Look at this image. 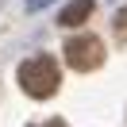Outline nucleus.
<instances>
[{"label":"nucleus","instance_id":"20e7f679","mask_svg":"<svg viewBox=\"0 0 127 127\" xmlns=\"http://www.w3.org/2000/svg\"><path fill=\"white\" fill-rule=\"evenodd\" d=\"M116 35L127 42V8H119V12H116Z\"/></svg>","mask_w":127,"mask_h":127},{"label":"nucleus","instance_id":"39448f33","mask_svg":"<svg viewBox=\"0 0 127 127\" xmlns=\"http://www.w3.org/2000/svg\"><path fill=\"white\" fill-rule=\"evenodd\" d=\"M39 127H65L62 119H46V123H39Z\"/></svg>","mask_w":127,"mask_h":127},{"label":"nucleus","instance_id":"f03ea898","mask_svg":"<svg viewBox=\"0 0 127 127\" xmlns=\"http://www.w3.org/2000/svg\"><path fill=\"white\" fill-rule=\"evenodd\" d=\"M65 62H69V69H77V73L96 69V65L104 62V42L96 39V35H77V39L65 42Z\"/></svg>","mask_w":127,"mask_h":127},{"label":"nucleus","instance_id":"f257e3e1","mask_svg":"<svg viewBox=\"0 0 127 127\" xmlns=\"http://www.w3.org/2000/svg\"><path fill=\"white\" fill-rule=\"evenodd\" d=\"M19 85H23L27 96H35V100H46V96L58 93V85H62V73H58V62L50 54H39V58H27L23 65H19Z\"/></svg>","mask_w":127,"mask_h":127},{"label":"nucleus","instance_id":"7ed1b4c3","mask_svg":"<svg viewBox=\"0 0 127 127\" xmlns=\"http://www.w3.org/2000/svg\"><path fill=\"white\" fill-rule=\"evenodd\" d=\"M93 8H96L93 0H73V4H65V8H62L58 23H62V27H81L89 16H93Z\"/></svg>","mask_w":127,"mask_h":127}]
</instances>
